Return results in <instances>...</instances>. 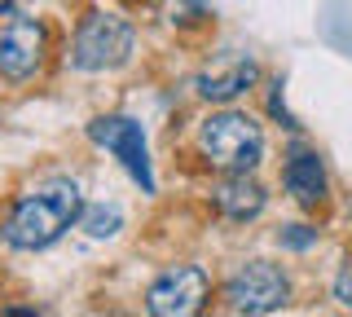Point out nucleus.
<instances>
[{
	"mask_svg": "<svg viewBox=\"0 0 352 317\" xmlns=\"http://www.w3.org/2000/svg\"><path fill=\"white\" fill-rule=\"evenodd\" d=\"M317 238H322V234H317L313 225H286L278 234V243L291 247V251H308V247H317Z\"/></svg>",
	"mask_w": 352,
	"mask_h": 317,
	"instance_id": "nucleus-12",
	"label": "nucleus"
},
{
	"mask_svg": "<svg viewBox=\"0 0 352 317\" xmlns=\"http://www.w3.org/2000/svg\"><path fill=\"white\" fill-rule=\"evenodd\" d=\"M212 295V278L198 265H176L168 273L154 278V287L146 291V309L154 317H194Z\"/></svg>",
	"mask_w": 352,
	"mask_h": 317,
	"instance_id": "nucleus-7",
	"label": "nucleus"
},
{
	"mask_svg": "<svg viewBox=\"0 0 352 317\" xmlns=\"http://www.w3.org/2000/svg\"><path fill=\"white\" fill-rule=\"evenodd\" d=\"M88 137H93L102 150H110V155L124 163V172L141 185V190L154 194L150 150H146V133H141L137 119H128V115H102V119H93V124H88Z\"/></svg>",
	"mask_w": 352,
	"mask_h": 317,
	"instance_id": "nucleus-5",
	"label": "nucleus"
},
{
	"mask_svg": "<svg viewBox=\"0 0 352 317\" xmlns=\"http://www.w3.org/2000/svg\"><path fill=\"white\" fill-rule=\"evenodd\" d=\"M132 27L124 18L115 14H88L80 27H75L71 36V53H66V62H71L75 71L84 75H97V71H115L124 67L132 58Z\"/></svg>",
	"mask_w": 352,
	"mask_h": 317,
	"instance_id": "nucleus-3",
	"label": "nucleus"
},
{
	"mask_svg": "<svg viewBox=\"0 0 352 317\" xmlns=\"http://www.w3.org/2000/svg\"><path fill=\"white\" fill-rule=\"evenodd\" d=\"M282 185L300 207H322L330 194V177H326V163L317 150H291L282 168Z\"/></svg>",
	"mask_w": 352,
	"mask_h": 317,
	"instance_id": "nucleus-10",
	"label": "nucleus"
},
{
	"mask_svg": "<svg viewBox=\"0 0 352 317\" xmlns=\"http://www.w3.org/2000/svg\"><path fill=\"white\" fill-rule=\"evenodd\" d=\"M335 300L344 309H352V260H344V269L335 273Z\"/></svg>",
	"mask_w": 352,
	"mask_h": 317,
	"instance_id": "nucleus-13",
	"label": "nucleus"
},
{
	"mask_svg": "<svg viewBox=\"0 0 352 317\" xmlns=\"http://www.w3.org/2000/svg\"><path fill=\"white\" fill-rule=\"evenodd\" d=\"M80 212H84L80 181H71V177L44 181L9 207L5 225H0V238L14 251H44L58 243L71 225H80Z\"/></svg>",
	"mask_w": 352,
	"mask_h": 317,
	"instance_id": "nucleus-1",
	"label": "nucleus"
},
{
	"mask_svg": "<svg viewBox=\"0 0 352 317\" xmlns=\"http://www.w3.org/2000/svg\"><path fill=\"white\" fill-rule=\"evenodd\" d=\"M264 203H269V194H264V185L251 177V172H225V181L212 190V207L234 225L256 221L264 212Z\"/></svg>",
	"mask_w": 352,
	"mask_h": 317,
	"instance_id": "nucleus-9",
	"label": "nucleus"
},
{
	"mask_svg": "<svg viewBox=\"0 0 352 317\" xmlns=\"http://www.w3.org/2000/svg\"><path fill=\"white\" fill-rule=\"evenodd\" d=\"M198 155L216 172H256L264 159V128L247 111H212L198 124Z\"/></svg>",
	"mask_w": 352,
	"mask_h": 317,
	"instance_id": "nucleus-2",
	"label": "nucleus"
},
{
	"mask_svg": "<svg viewBox=\"0 0 352 317\" xmlns=\"http://www.w3.org/2000/svg\"><path fill=\"white\" fill-rule=\"evenodd\" d=\"M44 53H49V31L40 18L14 14L0 27V75L9 84H27L44 67Z\"/></svg>",
	"mask_w": 352,
	"mask_h": 317,
	"instance_id": "nucleus-6",
	"label": "nucleus"
},
{
	"mask_svg": "<svg viewBox=\"0 0 352 317\" xmlns=\"http://www.w3.org/2000/svg\"><path fill=\"white\" fill-rule=\"evenodd\" d=\"M80 221H84V229L93 238H110V234H119V225H124V212H119V207H84Z\"/></svg>",
	"mask_w": 352,
	"mask_h": 317,
	"instance_id": "nucleus-11",
	"label": "nucleus"
},
{
	"mask_svg": "<svg viewBox=\"0 0 352 317\" xmlns=\"http://www.w3.org/2000/svg\"><path fill=\"white\" fill-rule=\"evenodd\" d=\"M291 304V278L269 265V260H247L234 278L225 282V309L242 317H264V313H282Z\"/></svg>",
	"mask_w": 352,
	"mask_h": 317,
	"instance_id": "nucleus-4",
	"label": "nucleus"
},
{
	"mask_svg": "<svg viewBox=\"0 0 352 317\" xmlns=\"http://www.w3.org/2000/svg\"><path fill=\"white\" fill-rule=\"evenodd\" d=\"M256 84H260V62L251 58V53H225V58H216L212 67L198 71L194 89H198L203 102L229 106V102H238L242 93H251Z\"/></svg>",
	"mask_w": 352,
	"mask_h": 317,
	"instance_id": "nucleus-8",
	"label": "nucleus"
}]
</instances>
